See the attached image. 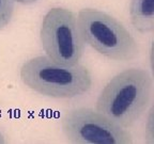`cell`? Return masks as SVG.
Returning <instances> with one entry per match:
<instances>
[{"instance_id": "6da1fadb", "label": "cell", "mask_w": 154, "mask_h": 144, "mask_svg": "<svg viewBox=\"0 0 154 144\" xmlns=\"http://www.w3.org/2000/svg\"><path fill=\"white\" fill-rule=\"evenodd\" d=\"M153 80L143 68H128L112 77L96 101V110L124 128L131 127L147 111Z\"/></svg>"}, {"instance_id": "7a4b0ae2", "label": "cell", "mask_w": 154, "mask_h": 144, "mask_svg": "<svg viewBox=\"0 0 154 144\" xmlns=\"http://www.w3.org/2000/svg\"><path fill=\"white\" fill-rule=\"evenodd\" d=\"M20 79L32 91L51 98H74L92 86V76L85 65H62L47 56L29 59L20 67Z\"/></svg>"}, {"instance_id": "3957f363", "label": "cell", "mask_w": 154, "mask_h": 144, "mask_svg": "<svg viewBox=\"0 0 154 144\" xmlns=\"http://www.w3.org/2000/svg\"><path fill=\"white\" fill-rule=\"evenodd\" d=\"M77 22L86 45L115 61H131L137 57L139 47L134 36L118 19L96 9H82Z\"/></svg>"}, {"instance_id": "277c9868", "label": "cell", "mask_w": 154, "mask_h": 144, "mask_svg": "<svg viewBox=\"0 0 154 144\" xmlns=\"http://www.w3.org/2000/svg\"><path fill=\"white\" fill-rule=\"evenodd\" d=\"M40 38L46 56L56 63H79L86 48L80 33L77 15L64 8H53L42 20Z\"/></svg>"}, {"instance_id": "5b68a950", "label": "cell", "mask_w": 154, "mask_h": 144, "mask_svg": "<svg viewBox=\"0 0 154 144\" xmlns=\"http://www.w3.org/2000/svg\"><path fill=\"white\" fill-rule=\"evenodd\" d=\"M61 128L69 141L77 144H130L133 137L124 128L99 111L79 107L66 111Z\"/></svg>"}, {"instance_id": "8992f818", "label": "cell", "mask_w": 154, "mask_h": 144, "mask_svg": "<svg viewBox=\"0 0 154 144\" xmlns=\"http://www.w3.org/2000/svg\"><path fill=\"white\" fill-rule=\"evenodd\" d=\"M130 18L139 33H151L154 30V0H131Z\"/></svg>"}, {"instance_id": "52a82bcc", "label": "cell", "mask_w": 154, "mask_h": 144, "mask_svg": "<svg viewBox=\"0 0 154 144\" xmlns=\"http://www.w3.org/2000/svg\"><path fill=\"white\" fill-rule=\"evenodd\" d=\"M13 0H0V30L9 26L14 13Z\"/></svg>"}, {"instance_id": "ba28073f", "label": "cell", "mask_w": 154, "mask_h": 144, "mask_svg": "<svg viewBox=\"0 0 154 144\" xmlns=\"http://www.w3.org/2000/svg\"><path fill=\"white\" fill-rule=\"evenodd\" d=\"M144 132H146V139L148 143H154V114L153 108H150L146 118V124H144Z\"/></svg>"}, {"instance_id": "9c48e42d", "label": "cell", "mask_w": 154, "mask_h": 144, "mask_svg": "<svg viewBox=\"0 0 154 144\" xmlns=\"http://www.w3.org/2000/svg\"><path fill=\"white\" fill-rule=\"evenodd\" d=\"M14 2H18L22 3V4H31V3L36 2L38 0H13Z\"/></svg>"}, {"instance_id": "30bf717a", "label": "cell", "mask_w": 154, "mask_h": 144, "mask_svg": "<svg viewBox=\"0 0 154 144\" xmlns=\"http://www.w3.org/2000/svg\"><path fill=\"white\" fill-rule=\"evenodd\" d=\"M5 139L3 137V134H1V131H0V144H5Z\"/></svg>"}]
</instances>
